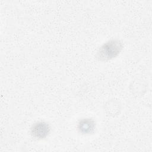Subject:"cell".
Instances as JSON below:
<instances>
[{
  "mask_svg": "<svg viewBox=\"0 0 152 152\" xmlns=\"http://www.w3.org/2000/svg\"><path fill=\"white\" fill-rule=\"evenodd\" d=\"M123 43L118 39H112L104 43L99 49L97 58L102 61L110 60L116 58L122 51Z\"/></svg>",
  "mask_w": 152,
  "mask_h": 152,
  "instance_id": "1",
  "label": "cell"
},
{
  "mask_svg": "<svg viewBox=\"0 0 152 152\" xmlns=\"http://www.w3.org/2000/svg\"><path fill=\"white\" fill-rule=\"evenodd\" d=\"M50 126L46 122L38 121L31 127L30 133L33 138L40 140L46 138L50 132Z\"/></svg>",
  "mask_w": 152,
  "mask_h": 152,
  "instance_id": "2",
  "label": "cell"
},
{
  "mask_svg": "<svg viewBox=\"0 0 152 152\" xmlns=\"http://www.w3.org/2000/svg\"><path fill=\"white\" fill-rule=\"evenodd\" d=\"M77 128L82 134H90L95 130V121L93 119L88 118L81 119L78 122Z\"/></svg>",
  "mask_w": 152,
  "mask_h": 152,
  "instance_id": "3",
  "label": "cell"
}]
</instances>
